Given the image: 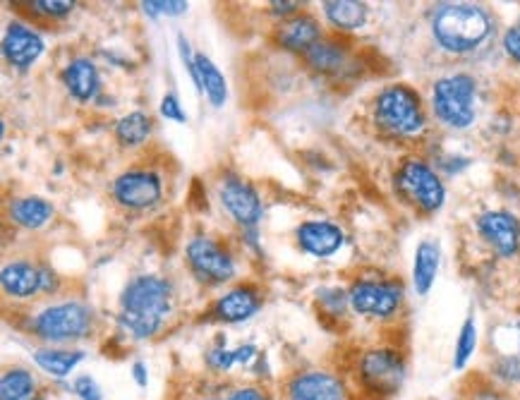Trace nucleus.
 <instances>
[{"label":"nucleus","instance_id":"473e14b6","mask_svg":"<svg viewBox=\"0 0 520 400\" xmlns=\"http://www.w3.org/2000/svg\"><path fill=\"white\" fill-rule=\"evenodd\" d=\"M32 5L39 15L46 17H65L75 8V3H70V0H36Z\"/></svg>","mask_w":520,"mask_h":400},{"label":"nucleus","instance_id":"9b49d317","mask_svg":"<svg viewBox=\"0 0 520 400\" xmlns=\"http://www.w3.org/2000/svg\"><path fill=\"white\" fill-rule=\"evenodd\" d=\"M286 400H348L346 381L324 369L293 374L283 386Z\"/></svg>","mask_w":520,"mask_h":400},{"label":"nucleus","instance_id":"f03ea898","mask_svg":"<svg viewBox=\"0 0 520 400\" xmlns=\"http://www.w3.org/2000/svg\"><path fill=\"white\" fill-rule=\"evenodd\" d=\"M171 283L159 276H137L120 295L118 329L135 341H147L161 331L171 312Z\"/></svg>","mask_w":520,"mask_h":400},{"label":"nucleus","instance_id":"7ed1b4c3","mask_svg":"<svg viewBox=\"0 0 520 400\" xmlns=\"http://www.w3.org/2000/svg\"><path fill=\"white\" fill-rule=\"evenodd\" d=\"M355 384L367 400H391L408 377V360L396 345H372L355 360Z\"/></svg>","mask_w":520,"mask_h":400},{"label":"nucleus","instance_id":"1a4fd4ad","mask_svg":"<svg viewBox=\"0 0 520 400\" xmlns=\"http://www.w3.org/2000/svg\"><path fill=\"white\" fill-rule=\"evenodd\" d=\"M185 257H187V264H190V269L195 271V276L204 283L231 281L235 274L233 254L223 250L216 240L204 238V235L190 240Z\"/></svg>","mask_w":520,"mask_h":400},{"label":"nucleus","instance_id":"c9c22d12","mask_svg":"<svg viewBox=\"0 0 520 400\" xmlns=\"http://www.w3.org/2000/svg\"><path fill=\"white\" fill-rule=\"evenodd\" d=\"M501 44H504L506 56H509L511 60H516V63H520V20L513 24L511 29H506L504 41H501Z\"/></svg>","mask_w":520,"mask_h":400},{"label":"nucleus","instance_id":"39448f33","mask_svg":"<svg viewBox=\"0 0 520 400\" xmlns=\"http://www.w3.org/2000/svg\"><path fill=\"white\" fill-rule=\"evenodd\" d=\"M434 118L449 130H468L477 120V80L468 72L439 77L432 87Z\"/></svg>","mask_w":520,"mask_h":400},{"label":"nucleus","instance_id":"e433bc0d","mask_svg":"<svg viewBox=\"0 0 520 400\" xmlns=\"http://www.w3.org/2000/svg\"><path fill=\"white\" fill-rule=\"evenodd\" d=\"M226 400H269V396L259 386H240L228 393Z\"/></svg>","mask_w":520,"mask_h":400},{"label":"nucleus","instance_id":"6ab92c4d","mask_svg":"<svg viewBox=\"0 0 520 400\" xmlns=\"http://www.w3.org/2000/svg\"><path fill=\"white\" fill-rule=\"evenodd\" d=\"M441 266V247L437 240H420V245L415 247V259H413V288L420 298L429 295V290L434 288Z\"/></svg>","mask_w":520,"mask_h":400},{"label":"nucleus","instance_id":"dca6fc26","mask_svg":"<svg viewBox=\"0 0 520 400\" xmlns=\"http://www.w3.org/2000/svg\"><path fill=\"white\" fill-rule=\"evenodd\" d=\"M298 245L312 257H331L343 247L346 235L331 221H305L298 228Z\"/></svg>","mask_w":520,"mask_h":400},{"label":"nucleus","instance_id":"2f4dec72","mask_svg":"<svg viewBox=\"0 0 520 400\" xmlns=\"http://www.w3.org/2000/svg\"><path fill=\"white\" fill-rule=\"evenodd\" d=\"M207 365L216 372H228L238 365V353L235 350H226V348H214L207 353Z\"/></svg>","mask_w":520,"mask_h":400},{"label":"nucleus","instance_id":"5701e85b","mask_svg":"<svg viewBox=\"0 0 520 400\" xmlns=\"http://www.w3.org/2000/svg\"><path fill=\"white\" fill-rule=\"evenodd\" d=\"M53 216V206L51 202L41 197H20L10 204V218L17 223V226L36 230L41 226H46Z\"/></svg>","mask_w":520,"mask_h":400},{"label":"nucleus","instance_id":"4be33fe9","mask_svg":"<svg viewBox=\"0 0 520 400\" xmlns=\"http://www.w3.org/2000/svg\"><path fill=\"white\" fill-rule=\"evenodd\" d=\"M305 60L312 70L322 75H338L348 65V51L336 41H319L305 53Z\"/></svg>","mask_w":520,"mask_h":400},{"label":"nucleus","instance_id":"7c9ffc66","mask_svg":"<svg viewBox=\"0 0 520 400\" xmlns=\"http://www.w3.org/2000/svg\"><path fill=\"white\" fill-rule=\"evenodd\" d=\"M142 5L149 17H161V15L178 17L183 15V12H187V3H183V0H147V3Z\"/></svg>","mask_w":520,"mask_h":400},{"label":"nucleus","instance_id":"4468645a","mask_svg":"<svg viewBox=\"0 0 520 400\" xmlns=\"http://www.w3.org/2000/svg\"><path fill=\"white\" fill-rule=\"evenodd\" d=\"M0 283H3V290L10 295V298L17 300H27L39 295L41 290H53L56 288V281H53V274L44 266H34L32 262H12L3 269L0 274Z\"/></svg>","mask_w":520,"mask_h":400},{"label":"nucleus","instance_id":"2eb2a0df","mask_svg":"<svg viewBox=\"0 0 520 400\" xmlns=\"http://www.w3.org/2000/svg\"><path fill=\"white\" fill-rule=\"evenodd\" d=\"M44 53V39L20 22H10L3 39V56L12 68H32Z\"/></svg>","mask_w":520,"mask_h":400},{"label":"nucleus","instance_id":"f704fd0d","mask_svg":"<svg viewBox=\"0 0 520 400\" xmlns=\"http://www.w3.org/2000/svg\"><path fill=\"white\" fill-rule=\"evenodd\" d=\"M159 111L166 120H173V123H187V113L183 111V106H180L178 96H175V94L163 96Z\"/></svg>","mask_w":520,"mask_h":400},{"label":"nucleus","instance_id":"ea45409f","mask_svg":"<svg viewBox=\"0 0 520 400\" xmlns=\"http://www.w3.org/2000/svg\"><path fill=\"white\" fill-rule=\"evenodd\" d=\"M473 400H513V398L504 396V393H499V391H494V389H487V391H482L480 396H475Z\"/></svg>","mask_w":520,"mask_h":400},{"label":"nucleus","instance_id":"aec40b11","mask_svg":"<svg viewBox=\"0 0 520 400\" xmlns=\"http://www.w3.org/2000/svg\"><path fill=\"white\" fill-rule=\"evenodd\" d=\"M278 41L288 51L307 53L314 44L322 41V29L314 17L310 15H295L281 24V32H278Z\"/></svg>","mask_w":520,"mask_h":400},{"label":"nucleus","instance_id":"20e7f679","mask_svg":"<svg viewBox=\"0 0 520 400\" xmlns=\"http://www.w3.org/2000/svg\"><path fill=\"white\" fill-rule=\"evenodd\" d=\"M374 123H377L386 135L398 139H415L425 132L427 113L422 96L408 84H389L382 92L374 96L372 106Z\"/></svg>","mask_w":520,"mask_h":400},{"label":"nucleus","instance_id":"f8f14e48","mask_svg":"<svg viewBox=\"0 0 520 400\" xmlns=\"http://www.w3.org/2000/svg\"><path fill=\"white\" fill-rule=\"evenodd\" d=\"M219 199L223 209L233 216V221H238L240 226L255 228L264 216L262 199H259L257 190L250 183H245L243 178H226L219 187Z\"/></svg>","mask_w":520,"mask_h":400},{"label":"nucleus","instance_id":"412c9836","mask_svg":"<svg viewBox=\"0 0 520 400\" xmlns=\"http://www.w3.org/2000/svg\"><path fill=\"white\" fill-rule=\"evenodd\" d=\"M367 15H370L367 5L358 3V0H329V3H324V17L341 32H355V29L365 27Z\"/></svg>","mask_w":520,"mask_h":400},{"label":"nucleus","instance_id":"0eeeda50","mask_svg":"<svg viewBox=\"0 0 520 400\" xmlns=\"http://www.w3.org/2000/svg\"><path fill=\"white\" fill-rule=\"evenodd\" d=\"M350 309L358 317L374 319V321H389L398 317L405 302V288L396 278H358L353 286L348 288Z\"/></svg>","mask_w":520,"mask_h":400},{"label":"nucleus","instance_id":"9d476101","mask_svg":"<svg viewBox=\"0 0 520 400\" xmlns=\"http://www.w3.org/2000/svg\"><path fill=\"white\" fill-rule=\"evenodd\" d=\"M480 238L492 247L501 259H513L520 254V221L516 214L504 209H492L477 216L475 221Z\"/></svg>","mask_w":520,"mask_h":400},{"label":"nucleus","instance_id":"a211bd4d","mask_svg":"<svg viewBox=\"0 0 520 400\" xmlns=\"http://www.w3.org/2000/svg\"><path fill=\"white\" fill-rule=\"evenodd\" d=\"M65 89H68L72 99L80 103H89L99 96L101 77L96 65L89 58H75L63 72Z\"/></svg>","mask_w":520,"mask_h":400},{"label":"nucleus","instance_id":"393cba45","mask_svg":"<svg viewBox=\"0 0 520 400\" xmlns=\"http://www.w3.org/2000/svg\"><path fill=\"white\" fill-rule=\"evenodd\" d=\"M197 72H199V92L207 94V99L211 101V106L221 108L228 99V84L223 72L211 63V58L204 56V53H197Z\"/></svg>","mask_w":520,"mask_h":400},{"label":"nucleus","instance_id":"c85d7f7f","mask_svg":"<svg viewBox=\"0 0 520 400\" xmlns=\"http://www.w3.org/2000/svg\"><path fill=\"white\" fill-rule=\"evenodd\" d=\"M492 374L499 384L516 386L520 384V357L518 355H501L494 360Z\"/></svg>","mask_w":520,"mask_h":400},{"label":"nucleus","instance_id":"a878e982","mask_svg":"<svg viewBox=\"0 0 520 400\" xmlns=\"http://www.w3.org/2000/svg\"><path fill=\"white\" fill-rule=\"evenodd\" d=\"M151 135V118L142 111H132L116 123V139L123 147H139Z\"/></svg>","mask_w":520,"mask_h":400},{"label":"nucleus","instance_id":"ddd939ff","mask_svg":"<svg viewBox=\"0 0 520 400\" xmlns=\"http://www.w3.org/2000/svg\"><path fill=\"white\" fill-rule=\"evenodd\" d=\"M161 195V178L151 171H128L113 183V197L125 209H149L161 202Z\"/></svg>","mask_w":520,"mask_h":400},{"label":"nucleus","instance_id":"f3484780","mask_svg":"<svg viewBox=\"0 0 520 400\" xmlns=\"http://www.w3.org/2000/svg\"><path fill=\"white\" fill-rule=\"evenodd\" d=\"M259 307H262V300H259L257 290L250 286H238L228 290L226 295H221L211 312H214L216 319L226 321V324H240V321L255 317Z\"/></svg>","mask_w":520,"mask_h":400},{"label":"nucleus","instance_id":"72a5a7b5","mask_svg":"<svg viewBox=\"0 0 520 400\" xmlns=\"http://www.w3.org/2000/svg\"><path fill=\"white\" fill-rule=\"evenodd\" d=\"M72 389H75L77 398L80 400H104V393H101L99 384L89 377V374H82V377L75 379V384H72Z\"/></svg>","mask_w":520,"mask_h":400},{"label":"nucleus","instance_id":"4c0bfd02","mask_svg":"<svg viewBox=\"0 0 520 400\" xmlns=\"http://www.w3.org/2000/svg\"><path fill=\"white\" fill-rule=\"evenodd\" d=\"M132 377H135L137 386H142V389H147L149 374H147V365H144V362H135V365H132Z\"/></svg>","mask_w":520,"mask_h":400},{"label":"nucleus","instance_id":"6e6552de","mask_svg":"<svg viewBox=\"0 0 520 400\" xmlns=\"http://www.w3.org/2000/svg\"><path fill=\"white\" fill-rule=\"evenodd\" d=\"M92 309L82 302H58L34 317V336L46 343L82 341L92 333Z\"/></svg>","mask_w":520,"mask_h":400},{"label":"nucleus","instance_id":"423d86ee","mask_svg":"<svg viewBox=\"0 0 520 400\" xmlns=\"http://www.w3.org/2000/svg\"><path fill=\"white\" fill-rule=\"evenodd\" d=\"M393 187L403 202L415 206L425 216L437 214L446 204L444 180L434 171L432 163L420 159V156H408L398 163L396 173H393Z\"/></svg>","mask_w":520,"mask_h":400},{"label":"nucleus","instance_id":"cd10ccee","mask_svg":"<svg viewBox=\"0 0 520 400\" xmlns=\"http://www.w3.org/2000/svg\"><path fill=\"white\" fill-rule=\"evenodd\" d=\"M477 350V321L475 317H468L463 321L461 331H458L456 338V348H453V369L456 372H463L468 367V362L473 360Z\"/></svg>","mask_w":520,"mask_h":400},{"label":"nucleus","instance_id":"c756f323","mask_svg":"<svg viewBox=\"0 0 520 400\" xmlns=\"http://www.w3.org/2000/svg\"><path fill=\"white\" fill-rule=\"evenodd\" d=\"M319 305L324 307L326 314H334V317H343V314H346V309L350 307L348 290H341V288L319 290Z\"/></svg>","mask_w":520,"mask_h":400},{"label":"nucleus","instance_id":"b1692460","mask_svg":"<svg viewBox=\"0 0 520 400\" xmlns=\"http://www.w3.org/2000/svg\"><path fill=\"white\" fill-rule=\"evenodd\" d=\"M82 350H58V348H41L34 353L36 367L44 369L46 374L56 379L70 377V372L84 360Z\"/></svg>","mask_w":520,"mask_h":400},{"label":"nucleus","instance_id":"58836bf2","mask_svg":"<svg viewBox=\"0 0 520 400\" xmlns=\"http://www.w3.org/2000/svg\"><path fill=\"white\" fill-rule=\"evenodd\" d=\"M271 10L276 12V15H295V12L300 10V3H271Z\"/></svg>","mask_w":520,"mask_h":400},{"label":"nucleus","instance_id":"bb28decb","mask_svg":"<svg viewBox=\"0 0 520 400\" xmlns=\"http://www.w3.org/2000/svg\"><path fill=\"white\" fill-rule=\"evenodd\" d=\"M36 396V379L22 367H12L0 379V400H32Z\"/></svg>","mask_w":520,"mask_h":400},{"label":"nucleus","instance_id":"f257e3e1","mask_svg":"<svg viewBox=\"0 0 520 400\" xmlns=\"http://www.w3.org/2000/svg\"><path fill=\"white\" fill-rule=\"evenodd\" d=\"M429 29L441 51L470 56L494 36V17L475 3H439L429 17Z\"/></svg>","mask_w":520,"mask_h":400}]
</instances>
